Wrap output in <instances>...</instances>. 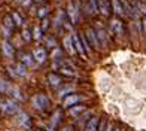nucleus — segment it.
Wrapping results in <instances>:
<instances>
[{"label":"nucleus","instance_id":"f257e3e1","mask_svg":"<svg viewBox=\"0 0 146 131\" xmlns=\"http://www.w3.org/2000/svg\"><path fill=\"white\" fill-rule=\"evenodd\" d=\"M0 112L5 115H17L19 112V104L14 98H2L0 100Z\"/></svg>","mask_w":146,"mask_h":131},{"label":"nucleus","instance_id":"f03ea898","mask_svg":"<svg viewBox=\"0 0 146 131\" xmlns=\"http://www.w3.org/2000/svg\"><path fill=\"white\" fill-rule=\"evenodd\" d=\"M31 106L36 110H39V112H45V110L49 109L51 100L45 94H37V95H35L31 98Z\"/></svg>","mask_w":146,"mask_h":131},{"label":"nucleus","instance_id":"7ed1b4c3","mask_svg":"<svg viewBox=\"0 0 146 131\" xmlns=\"http://www.w3.org/2000/svg\"><path fill=\"white\" fill-rule=\"evenodd\" d=\"M84 100H85V97H84V95H79V94H73V93H72L70 95L64 97V100H63V107L69 109V107L75 106V104L81 103V101H84Z\"/></svg>","mask_w":146,"mask_h":131},{"label":"nucleus","instance_id":"20e7f679","mask_svg":"<svg viewBox=\"0 0 146 131\" xmlns=\"http://www.w3.org/2000/svg\"><path fill=\"white\" fill-rule=\"evenodd\" d=\"M73 43H75V49H76V52L79 55H81L82 58H87L88 57V54H87V51H85V48H84V45H82V40H81V36L78 34V33H73Z\"/></svg>","mask_w":146,"mask_h":131},{"label":"nucleus","instance_id":"39448f33","mask_svg":"<svg viewBox=\"0 0 146 131\" xmlns=\"http://www.w3.org/2000/svg\"><path fill=\"white\" fill-rule=\"evenodd\" d=\"M110 30L115 33L116 36H122L124 34V25L121 22V19H118V18H113L110 21Z\"/></svg>","mask_w":146,"mask_h":131},{"label":"nucleus","instance_id":"423d86ee","mask_svg":"<svg viewBox=\"0 0 146 131\" xmlns=\"http://www.w3.org/2000/svg\"><path fill=\"white\" fill-rule=\"evenodd\" d=\"M87 37H88V40L91 43V46L92 48H98L100 46V40H98V36H97V31L94 28H88L87 30Z\"/></svg>","mask_w":146,"mask_h":131},{"label":"nucleus","instance_id":"0eeeda50","mask_svg":"<svg viewBox=\"0 0 146 131\" xmlns=\"http://www.w3.org/2000/svg\"><path fill=\"white\" fill-rule=\"evenodd\" d=\"M33 57H35V61H37L39 64H42L46 61V58H48V55H46V51L40 46H37L35 51H33Z\"/></svg>","mask_w":146,"mask_h":131},{"label":"nucleus","instance_id":"6e6552de","mask_svg":"<svg viewBox=\"0 0 146 131\" xmlns=\"http://www.w3.org/2000/svg\"><path fill=\"white\" fill-rule=\"evenodd\" d=\"M2 51H3V55H5L6 58H14L15 51H14V46L9 43L8 39H5V40L2 42Z\"/></svg>","mask_w":146,"mask_h":131},{"label":"nucleus","instance_id":"1a4fd4ad","mask_svg":"<svg viewBox=\"0 0 146 131\" xmlns=\"http://www.w3.org/2000/svg\"><path fill=\"white\" fill-rule=\"evenodd\" d=\"M63 45H64V49L67 51L69 55H73L76 52L75 49V43H73V36H66L63 39Z\"/></svg>","mask_w":146,"mask_h":131},{"label":"nucleus","instance_id":"9d476101","mask_svg":"<svg viewBox=\"0 0 146 131\" xmlns=\"http://www.w3.org/2000/svg\"><path fill=\"white\" fill-rule=\"evenodd\" d=\"M60 121H61V112H60V110H55L54 115L51 116V122H49L48 131H55V128H57V125L60 124Z\"/></svg>","mask_w":146,"mask_h":131},{"label":"nucleus","instance_id":"9b49d317","mask_svg":"<svg viewBox=\"0 0 146 131\" xmlns=\"http://www.w3.org/2000/svg\"><path fill=\"white\" fill-rule=\"evenodd\" d=\"M18 122H19V125L24 127L25 130H30V128H31L30 116H29V115H25V113H19V115H18Z\"/></svg>","mask_w":146,"mask_h":131},{"label":"nucleus","instance_id":"f8f14e48","mask_svg":"<svg viewBox=\"0 0 146 131\" xmlns=\"http://www.w3.org/2000/svg\"><path fill=\"white\" fill-rule=\"evenodd\" d=\"M67 15H69L70 22L76 24V21H78V9H76V6H73L72 3H69V6H67Z\"/></svg>","mask_w":146,"mask_h":131},{"label":"nucleus","instance_id":"ddd939ff","mask_svg":"<svg viewBox=\"0 0 146 131\" xmlns=\"http://www.w3.org/2000/svg\"><path fill=\"white\" fill-rule=\"evenodd\" d=\"M18 57H19V61H21L23 64H25L27 67L35 63V57L30 55V54H27V52H19V55H18Z\"/></svg>","mask_w":146,"mask_h":131},{"label":"nucleus","instance_id":"4468645a","mask_svg":"<svg viewBox=\"0 0 146 131\" xmlns=\"http://www.w3.org/2000/svg\"><path fill=\"white\" fill-rule=\"evenodd\" d=\"M112 9L116 15H125V11H124V6L121 0H112Z\"/></svg>","mask_w":146,"mask_h":131},{"label":"nucleus","instance_id":"2eb2a0df","mask_svg":"<svg viewBox=\"0 0 146 131\" xmlns=\"http://www.w3.org/2000/svg\"><path fill=\"white\" fill-rule=\"evenodd\" d=\"M85 8L88 9V14L91 15H96L98 11V0H88V5H85Z\"/></svg>","mask_w":146,"mask_h":131},{"label":"nucleus","instance_id":"dca6fc26","mask_svg":"<svg viewBox=\"0 0 146 131\" xmlns=\"http://www.w3.org/2000/svg\"><path fill=\"white\" fill-rule=\"evenodd\" d=\"M98 118H91V119L85 124V131H98Z\"/></svg>","mask_w":146,"mask_h":131},{"label":"nucleus","instance_id":"f3484780","mask_svg":"<svg viewBox=\"0 0 146 131\" xmlns=\"http://www.w3.org/2000/svg\"><path fill=\"white\" fill-rule=\"evenodd\" d=\"M96 31H97V36H98V40H100V43L103 45V46H106V45H108V34H106V30L98 25V27L96 28Z\"/></svg>","mask_w":146,"mask_h":131},{"label":"nucleus","instance_id":"a211bd4d","mask_svg":"<svg viewBox=\"0 0 146 131\" xmlns=\"http://www.w3.org/2000/svg\"><path fill=\"white\" fill-rule=\"evenodd\" d=\"M85 110V106H82V104H75V106H72V107H69V113L72 115V116H79L82 112Z\"/></svg>","mask_w":146,"mask_h":131},{"label":"nucleus","instance_id":"6ab92c4d","mask_svg":"<svg viewBox=\"0 0 146 131\" xmlns=\"http://www.w3.org/2000/svg\"><path fill=\"white\" fill-rule=\"evenodd\" d=\"M98 11H100L103 15H109L110 14V8H109L108 0H98Z\"/></svg>","mask_w":146,"mask_h":131},{"label":"nucleus","instance_id":"aec40b11","mask_svg":"<svg viewBox=\"0 0 146 131\" xmlns=\"http://www.w3.org/2000/svg\"><path fill=\"white\" fill-rule=\"evenodd\" d=\"M48 82L52 85V87H58V85L63 82V79H61V76H58L55 73H49L48 75Z\"/></svg>","mask_w":146,"mask_h":131},{"label":"nucleus","instance_id":"412c9836","mask_svg":"<svg viewBox=\"0 0 146 131\" xmlns=\"http://www.w3.org/2000/svg\"><path fill=\"white\" fill-rule=\"evenodd\" d=\"M14 69H15L17 76H25V75H27V66L23 64V63L15 64V66H14Z\"/></svg>","mask_w":146,"mask_h":131},{"label":"nucleus","instance_id":"4be33fe9","mask_svg":"<svg viewBox=\"0 0 146 131\" xmlns=\"http://www.w3.org/2000/svg\"><path fill=\"white\" fill-rule=\"evenodd\" d=\"M60 71H61V75H64V76H69V77H75V76H76V71H75V69L67 67V66H63V67H60Z\"/></svg>","mask_w":146,"mask_h":131},{"label":"nucleus","instance_id":"5701e85b","mask_svg":"<svg viewBox=\"0 0 146 131\" xmlns=\"http://www.w3.org/2000/svg\"><path fill=\"white\" fill-rule=\"evenodd\" d=\"M33 39L35 40H37V42H40L42 39H43V30H42V27H36L33 28Z\"/></svg>","mask_w":146,"mask_h":131},{"label":"nucleus","instance_id":"b1692460","mask_svg":"<svg viewBox=\"0 0 146 131\" xmlns=\"http://www.w3.org/2000/svg\"><path fill=\"white\" fill-rule=\"evenodd\" d=\"M81 40H82V45H84L85 51H87V54H88V55H91V46H90V40H88V37L85 36V34H81Z\"/></svg>","mask_w":146,"mask_h":131},{"label":"nucleus","instance_id":"393cba45","mask_svg":"<svg viewBox=\"0 0 146 131\" xmlns=\"http://www.w3.org/2000/svg\"><path fill=\"white\" fill-rule=\"evenodd\" d=\"M3 24L6 25V27H9V28H14V25H17L15 21H14V18H12V15L11 17H5L3 18Z\"/></svg>","mask_w":146,"mask_h":131},{"label":"nucleus","instance_id":"a878e982","mask_svg":"<svg viewBox=\"0 0 146 131\" xmlns=\"http://www.w3.org/2000/svg\"><path fill=\"white\" fill-rule=\"evenodd\" d=\"M51 58H52L54 61L61 60V49H60V48H54V51L51 52Z\"/></svg>","mask_w":146,"mask_h":131},{"label":"nucleus","instance_id":"bb28decb","mask_svg":"<svg viewBox=\"0 0 146 131\" xmlns=\"http://www.w3.org/2000/svg\"><path fill=\"white\" fill-rule=\"evenodd\" d=\"M73 91H75L73 87H66V88H63L61 91H60L58 95L60 97H67V95H70V93H73Z\"/></svg>","mask_w":146,"mask_h":131},{"label":"nucleus","instance_id":"cd10ccee","mask_svg":"<svg viewBox=\"0 0 146 131\" xmlns=\"http://www.w3.org/2000/svg\"><path fill=\"white\" fill-rule=\"evenodd\" d=\"M91 115H92V112H90V110H88V112L85 113V115L78 116V118H76V121H78V122H88V121L91 119Z\"/></svg>","mask_w":146,"mask_h":131},{"label":"nucleus","instance_id":"c85d7f7f","mask_svg":"<svg viewBox=\"0 0 146 131\" xmlns=\"http://www.w3.org/2000/svg\"><path fill=\"white\" fill-rule=\"evenodd\" d=\"M48 12H49V9L46 8V6H42V8L37 11V17L39 18H45L46 15H48Z\"/></svg>","mask_w":146,"mask_h":131},{"label":"nucleus","instance_id":"c756f323","mask_svg":"<svg viewBox=\"0 0 146 131\" xmlns=\"http://www.w3.org/2000/svg\"><path fill=\"white\" fill-rule=\"evenodd\" d=\"M0 30H2L3 36H5V39H9V37H11V28H9V27H6L5 24H2V27H0Z\"/></svg>","mask_w":146,"mask_h":131},{"label":"nucleus","instance_id":"7c9ffc66","mask_svg":"<svg viewBox=\"0 0 146 131\" xmlns=\"http://www.w3.org/2000/svg\"><path fill=\"white\" fill-rule=\"evenodd\" d=\"M9 89V85L5 79H0V93H6Z\"/></svg>","mask_w":146,"mask_h":131},{"label":"nucleus","instance_id":"2f4dec72","mask_svg":"<svg viewBox=\"0 0 146 131\" xmlns=\"http://www.w3.org/2000/svg\"><path fill=\"white\" fill-rule=\"evenodd\" d=\"M12 18H14V21L17 25H23V18L19 17V14H17V12H12Z\"/></svg>","mask_w":146,"mask_h":131},{"label":"nucleus","instance_id":"473e14b6","mask_svg":"<svg viewBox=\"0 0 146 131\" xmlns=\"http://www.w3.org/2000/svg\"><path fill=\"white\" fill-rule=\"evenodd\" d=\"M46 45H48L49 48H57V42H55V39L54 37H46Z\"/></svg>","mask_w":146,"mask_h":131},{"label":"nucleus","instance_id":"72a5a7b5","mask_svg":"<svg viewBox=\"0 0 146 131\" xmlns=\"http://www.w3.org/2000/svg\"><path fill=\"white\" fill-rule=\"evenodd\" d=\"M23 39H24L25 42H29V40H31V39H33V34H31V33H30L27 28L23 30Z\"/></svg>","mask_w":146,"mask_h":131},{"label":"nucleus","instance_id":"f704fd0d","mask_svg":"<svg viewBox=\"0 0 146 131\" xmlns=\"http://www.w3.org/2000/svg\"><path fill=\"white\" fill-rule=\"evenodd\" d=\"M139 11H140L142 14H145V15H146V5H143V3L139 2Z\"/></svg>","mask_w":146,"mask_h":131},{"label":"nucleus","instance_id":"c9c22d12","mask_svg":"<svg viewBox=\"0 0 146 131\" xmlns=\"http://www.w3.org/2000/svg\"><path fill=\"white\" fill-rule=\"evenodd\" d=\"M45 28H48V19L43 18V21H42V30H45Z\"/></svg>","mask_w":146,"mask_h":131},{"label":"nucleus","instance_id":"e433bc0d","mask_svg":"<svg viewBox=\"0 0 146 131\" xmlns=\"http://www.w3.org/2000/svg\"><path fill=\"white\" fill-rule=\"evenodd\" d=\"M98 131H104V121H100L98 124Z\"/></svg>","mask_w":146,"mask_h":131},{"label":"nucleus","instance_id":"4c0bfd02","mask_svg":"<svg viewBox=\"0 0 146 131\" xmlns=\"http://www.w3.org/2000/svg\"><path fill=\"white\" fill-rule=\"evenodd\" d=\"M33 0H23V6H30Z\"/></svg>","mask_w":146,"mask_h":131},{"label":"nucleus","instance_id":"58836bf2","mask_svg":"<svg viewBox=\"0 0 146 131\" xmlns=\"http://www.w3.org/2000/svg\"><path fill=\"white\" fill-rule=\"evenodd\" d=\"M142 28H143V33L146 34V18H145L143 21H142Z\"/></svg>","mask_w":146,"mask_h":131},{"label":"nucleus","instance_id":"ea45409f","mask_svg":"<svg viewBox=\"0 0 146 131\" xmlns=\"http://www.w3.org/2000/svg\"><path fill=\"white\" fill-rule=\"evenodd\" d=\"M61 131H72V127H66V128H63Z\"/></svg>","mask_w":146,"mask_h":131},{"label":"nucleus","instance_id":"a19ab883","mask_svg":"<svg viewBox=\"0 0 146 131\" xmlns=\"http://www.w3.org/2000/svg\"><path fill=\"white\" fill-rule=\"evenodd\" d=\"M108 131H113V128H112V127L109 125V127H108Z\"/></svg>","mask_w":146,"mask_h":131},{"label":"nucleus","instance_id":"79ce46f5","mask_svg":"<svg viewBox=\"0 0 146 131\" xmlns=\"http://www.w3.org/2000/svg\"><path fill=\"white\" fill-rule=\"evenodd\" d=\"M33 2H39V3H42V0H33Z\"/></svg>","mask_w":146,"mask_h":131},{"label":"nucleus","instance_id":"37998d69","mask_svg":"<svg viewBox=\"0 0 146 131\" xmlns=\"http://www.w3.org/2000/svg\"><path fill=\"white\" fill-rule=\"evenodd\" d=\"M15 2H18V3H23V0H15Z\"/></svg>","mask_w":146,"mask_h":131},{"label":"nucleus","instance_id":"c03bdc74","mask_svg":"<svg viewBox=\"0 0 146 131\" xmlns=\"http://www.w3.org/2000/svg\"><path fill=\"white\" fill-rule=\"evenodd\" d=\"M113 131H121V130H119V128H115V130H113Z\"/></svg>","mask_w":146,"mask_h":131}]
</instances>
